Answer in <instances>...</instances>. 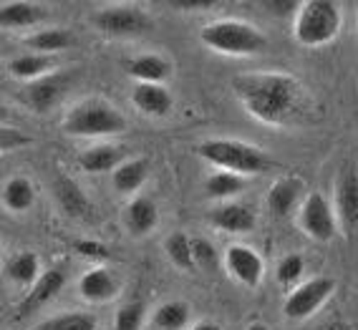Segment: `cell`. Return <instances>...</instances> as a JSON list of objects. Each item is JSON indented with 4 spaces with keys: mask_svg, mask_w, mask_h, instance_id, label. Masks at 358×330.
<instances>
[{
    "mask_svg": "<svg viewBox=\"0 0 358 330\" xmlns=\"http://www.w3.org/2000/svg\"><path fill=\"white\" fill-rule=\"evenodd\" d=\"M232 91L245 111L268 127H285L298 121L308 101V94L298 78L275 71L240 73L232 81Z\"/></svg>",
    "mask_w": 358,
    "mask_h": 330,
    "instance_id": "6da1fadb",
    "label": "cell"
},
{
    "mask_svg": "<svg viewBox=\"0 0 358 330\" xmlns=\"http://www.w3.org/2000/svg\"><path fill=\"white\" fill-rule=\"evenodd\" d=\"M197 152L205 162L220 166V172H230L237 177L262 174L273 166V159L262 149L237 139H210L205 144H199Z\"/></svg>",
    "mask_w": 358,
    "mask_h": 330,
    "instance_id": "7a4b0ae2",
    "label": "cell"
},
{
    "mask_svg": "<svg viewBox=\"0 0 358 330\" xmlns=\"http://www.w3.org/2000/svg\"><path fill=\"white\" fill-rule=\"evenodd\" d=\"M199 38L207 48L224 56H257L268 48V38L262 36V31H257L252 23H245V20H215V23H207L202 31H199Z\"/></svg>",
    "mask_w": 358,
    "mask_h": 330,
    "instance_id": "3957f363",
    "label": "cell"
},
{
    "mask_svg": "<svg viewBox=\"0 0 358 330\" xmlns=\"http://www.w3.org/2000/svg\"><path fill=\"white\" fill-rule=\"evenodd\" d=\"M124 129H127L124 114L101 99H86V101L76 103L64 119V131L76 139L114 136V134H122Z\"/></svg>",
    "mask_w": 358,
    "mask_h": 330,
    "instance_id": "277c9868",
    "label": "cell"
},
{
    "mask_svg": "<svg viewBox=\"0 0 358 330\" xmlns=\"http://www.w3.org/2000/svg\"><path fill=\"white\" fill-rule=\"evenodd\" d=\"M341 31V8L333 0H308L295 13V41L308 48L331 43Z\"/></svg>",
    "mask_w": 358,
    "mask_h": 330,
    "instance_id": "5b68a950",
    "label": "cell"
},
{
    "mask_svg": "<svg viewBox=\"0 0 358 330\" xmlns=\"http://www.w3.org/2000/svg\"><path fill=\"white\" fill-rule=\"evenodd\" d=\"M91 23L111 38H134V36H144L147 31H152V18L147 10L136 6H124V3L94 10Z\"/></svg>",
    "mask_w": 358,
    "mask_h": 330,
    "instance_id": "8992f818",
    "label": "cell"
},
{
    "mask_svg": "<svg viewBox=\"0 0 358 330\" xmlns=\"http://www.w3.org/2000/svg\"><path fill=\"white\" fill-rule=\"evenodd\" d=\"M333 290H336V282H333L331 278L306 280V282H301V285L288 295V300L282 305V313H285V317H290V320H306V317L313 315L320 305L331 298Z\"/></svg>",
    "mask_w": 358,
    "mask_h": 330,
    "instance_id": "52a82bcc",
    "label": "cell"
},
{
    "mask_svg": "<svg viewBox=\"0 0 358 330\" xmlns=\"http://www.w3.org/2000/svg\"><path fill=\"white\" fill-rule=\"evenodd\" d=\"M71 86H73V71H53V73L41 76L38 81L28 83L23 99L36 114H48L51 108L61 103Z\"/></svg>",
    "mask_w": 358,
    "mask_h": 330,
    "instance_id": "ba28073f",
    "label": "cell"
},
{
    "mask_svg": "<svg viewBox=\"0 0 358 330\" xmlns=\"http://www.w3.org/2000/svg\"><path fill=\"white\" fill-rule=\"evenodd\" d=\"M336 224L345 235H358V172L353 164H345L336 179Z\"/></svg>",
    "mask_w": 358,
    "mask_h": 330,
    "instance_id": "9c48e42d",
    "label": "cell"
},
{
    "mask_svg": "<svg viewBox=\"0 0 358 330\" xmlns=\"http://www.w3.org/2000/svg\"><path fill=\"white\" fill-rule=\"evenodd\" d=\"M298 222H301L306 235H310L318 242H328L336 235V227H338L336 224V215H333V207L328 204V199L320 192L306 194V199L301 204Z\"/></svg>",
    "mask_w": 358,
    "mask_h": 330,
    "instance_id": "30bf717a",
    "label": "cell"
},
{
    "mask_svg": "<svg viewBox=\"0 0 358 330\" xmlns=\"http://www.w3.org/2000/svg\"><path fill=\"white\" fill-rule=\"evenodd\" d=\"M64 285H66L64 270L51 267V270L41 273L38 280H36V282L31 285V290H28V295L20 300V305L15 308V320H26L28 315L38 313L45 303H51L58 292L64 290Z\"/></svg>",
    "mask_w": 358,
    "mask_h": 330,
    "instance_id": "8fae6325",
    "label": "cell"
},
{
    "mask_svg": "<svg viewBox=\"0 0 358 330\" xmlns=\"http://www.w3.org/2000/svg\"><path fill=\"white\" fill-rule=\"evenodd\" d=\"M53 194H56L61 210L78 222H96V207L89 199V194L69 177H58L53 182Z\"/></svg>",
    "mask_w": 358,
    "mask_h": 330,
    "instance_id": "7c38bea8",
    "label": "cell"
},
{
    "mask_svg": "<svg viewBox=\"0 0 358 330\" xmlns=\"http://www.w3.org/2000/svg\"><path fill=\"white\" fill-rule=\"evenodd\" d=\"M224 267H227V273H230L240 285H248V287L260 285L262 273H265L262 257L252 248H248V245H232V248H227Z\"/></svg>",
    "mask_w": 358,
    "mask_h": 330,
    "instance_id": "4fadbf2b",
    "label": "cell"
},
{
    "mask_svg": "<svg viewBox=\"0 0 358 330\" xmlns=\"http://www.w3.org/2000/svg\"><path fill=\"white\" fill-rule=\"evenodd\" d=\"M255 212L243 202H224L210 212V224L220 232H232V235H245L255 229Z\"/></svg>",
    "mask_w": 358,
    "mask_h": 330,
    "instance_id": "5bb4252c",
    "label": "cell"
},
{
    "mask_svg": "<svg viewBox=\"0 0 358 330\" xmlns=\"http://www.w3.org/2000/svg\"><path fill=\"white\" fill-rule=\"evenodd\" d=\"M78 292L89 303H106L119 295V280L106 267H94L78 278Z\"/></svg>",
    "mask_w": 358,
    "mask_h": 330,
    "instance_id": "9a60e30c",
    "label": "cell"
},
{
    "mask_svg": "<svg viewBox=\"0 0 358 330\" xmlns=\"http://www.w3.org/2000/svg\"><path fill=\"white\" fill-rule=\"evenodd\" d=\"M131 101L141 114L154 116V119L166 116L174 106V99L164 83H136L131 91Z\"/></svg>",
    "mask_w": 358,
    "mask_h": 330,
    "instance_id": "2e32d148",
    "label": "cell"
},
{
    "mask_svg": "<svg viewBox=\"0 0 358 330\" xmlns=\"http://www.w3.org/2000/svg\"><path fill=\"white\" fill-rule=\"evenodd\" d=\"M124 69L136 83H164L172 73V64L159 53H139L129 58Z\"/></svg>",
    "mask_w": 358,
    "mask_h": 330,
    "instance_id": "e0dca14e",
    "label": "cell"
},
{
    "mask_svg": "<svg viewBox=\"0 0 358 330\" xmlns=\"http://www.w3.org/2000/svg\"><path fill=\"white\" fill-rule=\"evenodd\" d=\"M43 6L31 3V0H10V3H0V28L15 31V28H31L45 18Z\"/></svg>",
    "mask_w": 358,
    "mask_h": 330,
    "instance_id": "ac0fdd59",
    "label": "cell"
},
{
    "mask_svg": "<svg viewBox=\"0 0 358 330\" xmlns=\"http://www.w3.org/2000/svg\"><path fill=\"white\" fill-rule=\"evenodd\" d=\"M159 222V210L154 199L149 197H136L127 204L124 210V227L131 237H144L149 235Z\"/></svg>",
    "mask_w": 358,
    "mask_h": 330,
    "instance_id": "d6986e66",
    "label": "cell"
},
{
    "mask_svg": "<svg viewBox=\"0 0 358 330\" xmlns=\"http://www.w3.org/2000/svg\"><path fill=\"white\" fill-rule=\"evenodd\" d=\"M303 197V182L298 177H282L268 189V210L275 217H285L288 212L295 210V204Z\"/></svg>",
    "mask_w": 358,
    "mask_h": 330,
    "instance_id": "ffe728a7",
    "label": "cell"
},
{
    "mask_svg": "<svg viewBox=\"0 0 358 330\" xmlns=\"http://www.w3.org/2000/svg\"><path fill=\"white\" fill-rule=\"evenodd\" d=\"M124 162V152L114 144H96L78 154V166L89 174H106L114 172Z\"/></svg>",
    "mask_w": 358,
    "mask_h": 330,
    "instance_id": "44dd1931",
    "label": "cell"
},
{
    "mask_svg": "<svg viewBox=\"0 0 358 330\" xmlns=\"http://www.w3.org/2000/svg\"><path fill=\"white\" fill-rule=\"evenodd\" d=\"M73 43H76V36L69 28H43V31H36L26 38V45L31 48V53H38V56L66 51Z\"/></svg>",
    "mask_w": 358,
    "mask_h": 330,
    "instance_id": "7402d4cb",
    "label": "cell"
},
{
    "mask_svg": "<svg viewBox=\"0 0 358 330\" xmlns=\"http://www.w3.org/2000/svg\"><path fill=\"white\" fill-rule=\"evenodd\" d=\"M6 275L8 280L18 287H31L41 275V260L38 254L31 252V250H23V252L10 254V260L6 262Z\"/></svg>",
    "mask_w": 358,
    "mask_h": 330,
    "instance_id": "603a6c76",
    "label": "cell"
},
{
    "mask_svg": "<svg viewBox=\"0 0 358 330\" xmlns=\"http://www.w3.org/2000/svg\"><path fill=\"white\" fill-rule=\"evenodd\" d=\"M149 174V164L147 159H129V162H122V164L114 169V189L122 192V194H134L144 182H147Z\"/></svg>",
    "mask_w": 358,
    "mask_h": 330,
    "instance_id": "cb8c5ba5",
    "label": "cell"
},
{
    "mask_svg": "<svg viewBox=\"0 0 358 330\" xmlns=\"http://www.w3.org/2000/svg\"><path fill=\"white\" fill-rule=\"evenodd\" d=\"M36 202V189L28 177H13L8 179V185L3 187V204L15 215L28 212Z\"/></svg>",
    "mask_w": 358,
    "mask_h": 330,
    "instance_id": "d4e9b609",
    "label": "cell"
},
{
    "mask_svg": "<svg viewBox=\"0 0 358 330\" xmlns=\"http://www.w3.org/2000/svg\"><path fill=\"white\" fill-rule=\"evenodd\" d=\"M51 56H38V53H23V56H15L10 64H8V71L10 76L18 78V81H38L41 76L51 73Z\"/></svg>",
    "mask_w": 358,
    "mask_h": 330,
    "instance_id": "484cf974",
    "label": "cell"
},
{
    "mask_svg": "<svg viewBox=\"0 0 358 330\" xmlns=\"http://www.w3.org/2000/svg\"><path fill=\"white\" fill-rule=\"evenodd\" d=\"M189 315H192L189 305L182 303V300H169V303L157 308L152 320L159 330H182L189 323Z\"/></svg>",
    "mask_w": 358,
    "mask_h": 330,
    "instance_id": "4316f807",
    "label": "cell"
},
{
    "mask_svg": "<svg viewBox=\"0 0 358 330\" xmlns=\"http://www.w3.org/2000/svg\"><path fill=\"white\" fill-rule=\"evenodd\" d=\"M36 330H99L96 317L83 310L61 313V315L45 317L43 323L36 325Z\"/></svg>",
    "mask_w": 358,
    "mask_h": 330,
    "instance_id": "83f0119b",
    "label": "cell"
},
{
    "mask_svg": "<svg viewBox=\"0 0 358 330\" xmlns=\"http://www.w3.org/2000/svg\"><path fill=\"white\" fill-rule=\"evenodd\" d=\"M207 194L215 199H230L245 189V177H237L230 172H215L205 185Z\"/></svg>",
    "mask_w": 358,
    "mask_h": 330,
    "instance_id": "f1b7e54d",
    "label": "cell"
},
{
    "mask_svg": "<svg viewBox=\"0 0 358 330\" xmlns=\"http://www.w3.org/2000/svg\"><path fill=\"white\" fill-rule=\"evenodd\" d=\"M164 250L169 254V260L174 262L182 270H192L194 260H192V237H187L185 232H172L166 237Z\"/></svg>",
    "mask_w": 358,
    "mask_h": 330,
    "instance_id": "f546056e",
    "label": "cell"
},
{
    "mask_svg": "<svg viewBox=\"0 0 358 330\" xmlns=\"http://www.w3.org/2000/svg\"><path fill=\"white\" fill-rule=\"evenodd\" d=\"M144 317H147V305L141 300H131L119 308L114 317V330H141Z\"/></svg>",
    "mask_w": 358,
    "mask_h": 330,
    "instance_id": "4dcf8cb0",
    "label": "cell"
},
{
    "mask_svg": "<svg viewBox=\"0 0 358 330\" xmlns=\"http://www.w3.org/2000/svg\"><path fill=\"white\" fill-rule=\"evenodd\" d=\"M192 260L197 267L212 273V270H217V265H220L217 248H215L210 240H205V237H192Z\"/></svg>",
    "mask_w": 358,
    "mask_h": 330,
    "instance_id": "1f68e13d",
    "label": "cell"
},
{
    "mask_svg": "<svg viewBox=\"0 0 358 330\" xmlns=\"http://www.w3.org/2000/svg\"><path fill=\"white\" fill-rule=\"evenodd\" d=\"M303 270H306V262L298 252H290L285 254L275 267V278L280 285H293L298 280L303 278Z\"/></svg>",
    "mask_w": 358,
    "mask_h": 330,
    "instance_id": "d6a6232c",
    "label": "cell"
},
{
    "mask_svg": "<svg viewBox=\"0 0 358 330\" xmlns=\"http://www.w3.org/2000/svg\"><path fill=\"white\" fill-rule=\"evenodd\" d=\"M33 136H28L26 131L10 127V124H0V154L6 152H18L23 146H31Z\"/></svg>",
    "mask_w": 358,
    "mask_h": 330,
    "instance_id": "836d02e7",
    "label": "cell"
},
{
    "mask_svg": "<svg viewBox=\"0 0 358 330\" xmlns=\"http://www.w3.org/2000/svg\"><path fill=\"white\" fill-rule=\"evenodd\" d=\"M73 250H76V254L86 257V260H109V248L96 240H78L73 245Z\"/></svg>",
    "mask_w": 358,
    "mask_h": 330,
    "instance_id": "e575fe53",
    "label": "cell"
},
{
    "mask_svg": "<svg viewBox=\"0 0 358 330\" xmlns=\"http://www.w3.org/2000/svg\"><path fill=\"white\" fill-rule=\"evenodd\" d=\"M298 8H301V3H295V0H270V3H265V10L273 13L275 18H288V15H295L298 13Z\"/></svg>",
    "mask_w": 358,
    "mask_h": 330,
    "instance_id": "d590c367",
    "label": "cell"
},
{
    "mask_svg": "<svg viewBox=\"0 0 358 330\" xmlns=\"http://www.w3.org/2000/svg\"><path fill=\"white\" fill-rule=\"evenodd\" d=\"M10 116H13V111H10L6 103H0V124H8V121H10Z\"/></svg>",
    "mask_w": 358,
    "mask_h": 330,
    "instance_id": "8d00e7d4",
    "label": "cell"
},
{
    "mask_svg": "<svg viewBox=\"0 0 358 330\" xmlns=\"http://www.w3.org/2000/svg\"><path fill=\"white\" fill-rule=\"evenodd\" d=\"M192 330H222L217 323H212V320H205V323H197Z\"/></svg>",
    "mask_w": 358,
    "mask_h": 330,
    "instance_id": "74e56055",
    "label": "cell"
},
{
    "mask_svg": "<svg viewBox=\"0 0 358 330\" xmlns=\"http://www.w3.org/2000/svg\"><path fill=\"white\" fill-rule=\"evenodd\" d=\"M248 330H270V328H268V325H262V323H252Z\"/></svg>",
    "mask_w": 358,
    "mask_h": 330,
    "instance_id": "f35d334b",
    "label": "cell"
}]
</instances>
